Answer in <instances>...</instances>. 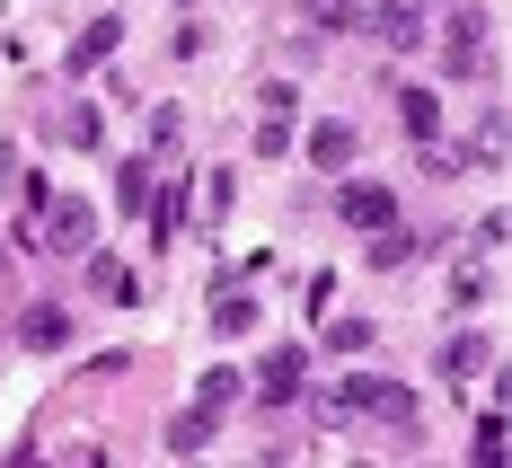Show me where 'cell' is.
<instances>
[{
	"label": "cell",
	"instance_id": "obj_26",
	"mask_svg": "<svg viewBox=\"0 0 512 468\" xmlns=\"http://www.w3.org/2000/svg\"><path fill=\"white\" fill-rule=\"evenodd\" d=\"M309 27L327 36V27H345V0H309Z\"/></svg>",
	"mask_w": 512,
	"mask_h": 468
},
{
	"label": "cell",
	"instance_id": "obj_16",
	"mask_svg": "<svg viewBox=\"0 0 512 468\" xmlns=\"http://www.w3.org/2000/svg\"><path fill=\"white\" fill-rule=\"evenodd\" d=\"M415 159H424V177H460V168H468V151H460V142H442V133H424Z\"/></svg>",
	"mask_w": 512,
	"mask_h": 468
},
{
	"label": "cell",
	"instance_id": "obj_25",
	"mask_svg": "<svg viewBox=\"0 0 512 468\" xmlns=\"http://www.w3.org/2000/svg\"><path fill=\"white\" fill-rule=\"evenodd\" d=\"M504 442H512L504 416H486V424H477V460H504Z\"/></svg>",
	"mask_w": 512,
	"mask_h": 468
},
{
	"label": "cell",
	"instance_id": "obj_28",
	"mask_svg": "<svg viewBox=\"0 0 512 468\" xmlns=\"http://www.w3.org/2000/svg\"><path fill=\"white\" fill-rule=\"evenodd\" d=\"M0 265H9V257H0Z\"/></svg>",
	"mask_w": 512,
	"mask_h": 468
},
{
	"label": "cell",
	"instance_id": "obj_3",
	"mask_svg": "<svg viewBox=\"0 0 512 468\" xmlns=\"http://www.w3.org/2000/svg\"><path fill=\"white\" fill-rule=\"evenodd\" d=\"M36 248H53V257H89V248H98V212L80 204V195H53V204L36 212Z\"/></svg>",
	"mask_w": 512,
	"mask_h": 468
},
{
	"label": "cell",
	"instance_id": "obj_8",
	"mask_svg": "<svg viewBox=\"0 0 512 468\" xmlns=\"http://www.w3.org/2000/svg\"><path fill=\"white\" fill-rule=\"evenodd\" d=\"M151 195H159V159H151V151H142V159H124V168H115V204L142 221V212H151Z\"/></svg>",
	"mask_w": 512,
	"mask_h": 468
},
{
	"label": "cell",
	"instance_id": "obj_24",
	"mask_svg": "<svg viewBox=\"0 0 512 468\" xmlns=\"http://www.w3.org/2000/svg\"><path fill=\"white\" fill-rule=\"evenodd\" d=\"M292 151V124H256V159H283Z\"/></svg>",
	"mask_w": 512,
	"mask_h": 468
},
{
	"label": "cell",
	"instance_id": "obj_19",
	"mask_svg": "<svg viewBox=\"0 0 512 468\" xmlns=\"http://www.w3.org/2000/svg\"><path fill=\"white\" fill-rule=\"evenodd\" d=\"M195 398H204V407H221V416H230V407H239V371H230V363H212L204 380H195Z\"/></svg>",
	"mask_w": 512,
	"mask_h": 468
},
{
	"label": "cell",
	"instance_id": "obj_17",
	"mask_svg": "<svg viewBox=\"0 0 512 468\" xmlns=\"http://www.w3.org/2000/svg\"><path fill=\"white\" fill-rule=\"evenodd\" d=\"M398 115H407L415 142H424V133H442V106H433V89H398Z\"/></svg>",
	"mask_w": 512,
	"mask_h": 468
},
{
	"label": "cell",
	"instance_id": "obj_9",
	"mask_svg": "<svg viewBox=\"0 0 512 468\" xmlns=\"http://www.w3.org/2000/svg\"><path fill=\"white\" fill-rule=\"evenodd\" d=\"M18 345H27V354H53V345H71V310H53V301H36V310L18 318Z\"/></svg>",
	"mask_w": 512,
	"mask_h": 468
},
{
	"label": "cell",
	"instance_id": "obj_7",
	"mask_svg": "<svg viewBox=\"0 0 512 468\" xmlns=\"http://www.w3.org/2000/svg\"><path fill=\"white\" fill-rule=\"evenodd\" d=\"M354 151H362L354 124H336V115H327V124H309V168H327V177H336V168H354Z\"/></svg>",
	"mask_w": 512,
	"mask_h": 468
},
{
	"label": "cell",
	"instance_id": "obj_21",
	"mask_svg": "<svg viewBox=\"0 0 512 468\" xmlns=\"http://www.w3.org/2000/svg\"><path fill=\"white\" fill-rule=\"evenodd\" d=\"M371 336H380V327H371V318H336V327H327V345H336V354H362V345H371Z\"/></svg>",
	"mask_w": 512,
	"mask_h": 468
},
{
	"label": "cell",
	"instance_id": "obj_15",
	"mask_svg": "<svg viewBox=\"0 0 512 468\" xmlns=\"http://www.w3.org/2000/svg\"><path fill=\"white\" fill-rule=\"evenodd\" d=\"M53 142H71V151H98V106H62V115H53Z\"/></svg>",
	"mask_w": 512,
	"mask_h": 468
},
{
	"label": "cell",
	"instance_id": "obj_13",
	"mask_svg": "<svg viewBox=\"0 0 512 468\" xmlns=\"http://www.w3.org/2000/svg\"><path fill=\"white\" fill-rule=\"evenodd\" d=\"M371 265H380V274H407V265H415V239L398 230V221H389V230H371Z\"/></svg>",
	"mask_w": 512,
	"mask_h": 468
},
{
	"label": "cell",
	"instance_id": "obj_6",
	"mask_svg": "<svg viewBox=\"0 0 512 468\" xmlns=\"http://www.w3.org/2000/svg\"><path fill=\"white\" fill-rule=\"evenodd\" d=\"M301 380H309V363L292 354V345H274V354L256 363V398H265V407H292V398H301Z\"/></svg>",
	"mask_w": 512,
	"mask_h": 468
},
{
	"label": "cell",
	"instance_id": "obj_11",
	"mask_svg": "<svg viewBox=\"0 0 512 468\" xmlns=\"http://www.w3.org/2000/svg\"><path fill=\"white\" fill-rule=\"evenodd\" d=\"M212 424H221V407H204V398H195L186 416H168V451H177V460H186V451H204Z\"/></svg>",
	"mask_w": 512,
	"mask_h": 468
},
{
	"label": "cell",
	"instance_id": "obj_12",
	"mask_svg": "<svg viewBox=\"0 0 512 468\" xmlns=\"http://www.w3.org/2000/svg\"><path fill=\"white\" fill-rule=\"evenodd\" d=\"M89 283H98L106 301H133V292H142V283H133V265H124V257H106V248H89Z\"/></svg>",
	"mask_w": 512,
	"mask_h": 468
},
{
	"label": "cell",
	"instance_id": "obj_10",
	"mask_svg": "<svg viewBox=\"0 0 512 468\" xmlns=\"http://www.w3.org/2000/svg\"><path fill=\"white\" fill-rule=\"evenodd\" d=\"M115 45H124V18H89V27H80V45H71V71H98Z\"/></svg>",
	"mask_w": 512,
	"mask_h": 468
},
{
	"label": "cell",
	"instance_id": "obj_22",
	"mask_svg": "<svg viewBox=\"0 0 512 468\" xmlns=\"http://www.w3.org/2000/svg\"><path fill=\"white\" fill-rule=\"evenodd\" d=\"M212 318L239 336V327H256V301H248V292H221V301H212Z\"/></svg>",
	"mask_w": 512,
	"mask_h": 468
},
{
	"label": "cell",
	"instance_id": "obj_5",
	"mask_svg": "<svg viewBox=\"0 0 512 468\" xmlns=\"http://www.w3.org/2000/svg\"><path fill=\"white\" fill-rule=\"evenodd\" d=\"M336 212H345L354 230H389V221H398V195H389L380 177H354V186H336Z\"/></svg>",
	"mask_w": 512,
	"mask_h": 468
},
{
	"label": "cell",
	"instance_id": "obj_2",
	"mask_svg": "<svg viewBox=\"0 0 512 468\" xmlns=\"http://www.w3.org/2000/svg\"><path fill=\"white\" fill-rule=\"evenodd\" d=\"M345 27H354V36H371L380 53H415V45H424L415 0H354V9H345Z\"/></svg>",
	"mask_w": 512,
	"mask_h": 468
},
{
	"label": "cell",
	"instance_id": "obj_1",
	"mask_svg": "<svg viewBox=\"0 0 512 468\" xmlns=\"http://www.w3.org/2000/svg\"><path fill=\"white\" fill-rule=\"evenodd\" d=\"M354 416H380V424L407 433L415 424V389L407 380H345L336 398H318V424H354Z\"/></svg>",
	"mask_w": 512,
	"mask_h": 468
},
{
	"label": "cell",
	"instance_id": "obj_18",
	"mask_svg": "<svg viewBox=\"0 0 512 468\" xmlns=\"http://www.w3.org/2000/svg\"><path fill=\"white\" fill-rule=\"evenodd\" d=\"M451 371H460V380H477V371H495V345H486L477 327H468V336H451Z\"/></svg>",
	"mask_w": 512,
	"mask_h": 468
},
{
	"label": "cell",
	"instance_id": "obj_27",
	"mask_svg": "<svg viewBox=\"0 0 512 468\" xmlns=\"http://www.w3.org/2000/svg\"><path fill=\"white\" fill-rule=\"evenodd\" d=\"M177 9H195V0H177Z\"/></svg>",
	"mask_w": 512,
	"mask_h": 468
},
{
	"label": "cell",
	"instance_id": "obj_14",
	"mask_svg": "<svg viewBox=\"0 0 512 468\" xmlns=\"http://www.w3.org/2000/svg\"><path fill=\"white\" fill-rule=\"evenodd\" d=\"M177 142H186V106H151V159L159 168L177 159Z\"/></svg>",
	"mask_w": 512,
	"mask_h": 468
},
{
	"label": "cell",
	"instance_id": "obj_23",
	"mask_svg": "<svg viewBox=\"0 0 512 468\" xmlns=\"http://www.w3.org/2000/svg\"><path fill=\"white\" fill-rule=\"evenodd\" d=\"M512 151V124L504 115H486V133H477V159H504Z\"/></svg>",
	"mask_w": 512,
	"mask_h": 468
},
{
	"label": "cell",
	"instance_id": "obj_4",
	"mask_svg": "<svg viewBox=\"0 0 512 468\" xmlns=\"http://www.w3.org/2000/svg\"><path fill=\"white\" fill-rule=\"evenodd\" d=\"M486 71V9H460L442 36V80H477Z\"/></svg>",
	"mask_w": 512,
	"mask_h": 468
},
{
	"label": "cell",
	"instance_id": "obj_20",
	"mask_svg": "<svg viewBox=\"0 0 512 468\" xmlns=\"http://www.w3.org/2000/svg\"><path fill=\"white\" fill-rule=\"evenodd\" d=\"M230 204H239V177L212 168V177H204V221H230Z\"/></svg>",
	"mask_w": 512,
	"mask_h": 468
}]
</instances>
